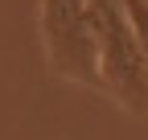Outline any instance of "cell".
<instances>
[{
	"mask_svg": "<svg viewBox=\"0 0 148 140\" xmlns=\"http://www.w3.org/2000/svg\"><path fill=\"white\" fill-rule=\"evenodd\" d=\"M90 33L99 54V82L103 91L132 115H148V66L140 54V41L119 0H86Z\"/></svg>",
	"mask_w": 148,
	"mask_h": 140,
	"instance_id": "6da1fadb",
	"label": "cell"
},
{
	"mask_svg": "<svg viewBox=\"0 0 148 140\" xmlns=\"http://www.w3.org/2000/svg\"><path fill=\"white\" fill-rule=\"evenodd\" d=\"M41 45L58 78L103 91L86 0H41Z\"/></svg>",
	"mask_w": 148,
	"mask_h": 140,
	"instance_id": "7a4b0ae2",
	"label": "cell"
},
{
	"mask_svg": "<svg viewBox=\"0 0 148 140\" xmlns=\"http://www.w3.org/2000/svg\"><path fill=\"white\" fill-rule=\"evenodd\" d=\"M127 21H132V33L140 41V54H144V66H148V0H119Z\"/></svg>",
	"mask_w": 148,
	"mask_h": 140,
	"instance_id": "3957f363",
	"label": "cell"
}]
</instances>
